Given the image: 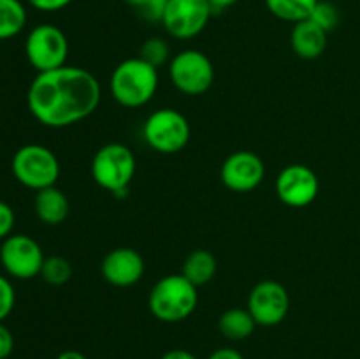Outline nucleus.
<instances>
[{"label": "nucleus", "instance_id": "b1692460", "mask_svg": "<svg viewBox=\"0 0 360 359\" xmlns=\"http://www.w3.org/2000/svg\"><path fill=\"white\" fill-rule=\"evenodd\" d=\"M16 305V292L9 278L0 275V322L6 320Z\"/></svg>", "mask_w": 360, "mask_h": 359}, {"label": "nucleus", "instance_id": "6ab92c4d", "mask_svg": "<svg viewBox=\"0 0 360 359\" xmlns=\"http://www.w3.org/2000/svg\"><path fill=\"white\" fill-rule=\"evenodd\" d=\"M27 25V9L21 0H0V41L21 34Z\"/></svg>", "mask_w": 360, "mask_h": 359}, {"label": "nucleus", "instance_id": "2f4dec72", "mask_svg": "<svg viewBox=\"0 0 360 359\" xmlns=\"http://www.w3.org/2000/svg\"><path fill=\"white\" fill-rule=\"evenodd\" d=\"M56 359H88V358L79 351H63L56 355Z\"/></svg>", "mask_w": 360, "mask_h": 359}, {"label": "nucleus", "instance_id": "0eeeda50", "mask_svg": "<svg viewBox=\"0 0 360 359\" xmlns=\"http://www.w3.org/2000/svg\"><path fill=\"white\" fill-rule=\"evenodd\" d=\"M25 55L37 73L55 70L67 65L69 39L56 25L41 23L28 32L25 39Z\"/></svg>", "mask_w": 360, "mask_h": 359}, {"label": "nucleus", "instance_id": "473e14b6", "mask_svg": "<svg viewBox=\"0 0 360 359\" xmlns=\"http://www.w3.org/2000/svg\"><path fill=\"white\" fill-rule=\"evenodd\" d=\"M127 4H129V6H132V7H136V9H143L144 6H146V2L148 0H125Z\"/></svg>", "mask_w": 360, "mask_h": 359}, {"label": "nucleus", "instance_id": "9d476101", "mask_svg": "<svg viewBox=\"0 0 360 359\" xmlns=\"http://www.w3.org/2000/svg\"><path fill=\"white\" fill-rule=\"evenodd\" d=\"M213 16L207 0H169L162 25L171 37L188 41L206 28Z\"/></svg>", "mask_w": 360, "mask_h": 359}, {"label": "nucleus", "instance_id": "4468645a", "mask_svg": "<svg viewBox=\"0 0 360 359\" xmlns=\"http://www.w3.org/2000/svg\"><path fill=\"white\" fill-rule=\"evenodd\" d=\"M101 271L108 284L115 287H132L143 278L144 259L137 250L120 246L104 257Z\"/></svg>", "mask_w": 360, "mask_h": 359}, {"label": "nucleus", "instance_id": "2eb2a0df", "mask_svg": "<svg viewBox=\"0 0 360 359\" xmlns=\"http://www.w3.org/2000/svg\"><path fill=\"white\" fill-rule=\"evenodd\" d=\"M290 44L295 55L302 60H315L323 55L327 48V32L311 20L294 23Z\"/></svg>", "mask_w": 360, "mask_h": 359}, {"label": "nucleus", "instance_id": "7c9ffc66", "mask_svg": "<svg viewBox=\"0 0 360 359\" xmlns=\"http://www.w3.org/2000/svg\"><path fill=\"white\" fill-rule=\"evenodd\" d=\"M207 2H210L213 13H220V11H225L234 6V4H238L239 0H207Z\"/></svg>", "mask_w": 360, "mask_h": 359}, {"label": "nucleus", "instance_id": "39448f33", "mask_svg": "<svg viewBox=\"0 0 360 359\" xmlns=\"http://www.w3.org/2000/svg\"><path fill=\"white\" fill-rule=\"evenodd\" d=\"M11 171L18 183L39 192L56 185L60 176V162L48 146L32 143L18 148L11 160Z\"/></svg>", "mask_w": 360, "mask_h": 359}, {"label": "nucleus", "instance_id": "423d86ee", "mask_svg": "<svg viewBox=\"0 0 360 359\" xmlns=\"http://www.w3.org/2000/svg\"><path fill=\"white\" fill-rule=\"evenodd\" d=\"M143 137L150 148L164 155L181 151L190 141V123L179 111L160 108L151 113L143 125Z\"/></svg>", "mask_w": 360, "mask_h": 359}, {"label": "nucleus", "instance_id": "dca6fc26", "mask_svg": "<svg viewBox=\"0 0 360 359\" xmlns=\"http://www.w3.org/2000/svg\"><path fill=\"white\" fill-rule=\"evenodd\" d=\"M34 211L46 225H60L69 217L70 204L65 194L55 187H48L35 194Z\"/></svg>", "mask_w": 360, "mask_h": 359}, {"label": "nucleus", "instance_id": "c85d7f7f", "mask_svg": "<svg viewBox=\"0 0 360 359\" xmlns=\"http://www.w3.org/2000/svg\"><path fill=\"white\" fill-rule=\"evenodd\" d=\"M207 359H245V358H243L241 352L236 351V348L221 347V348H217L213 354H210V358Z\"/></svg>", "mask_w": 360, "mask_h": 359}, {"label": "nucleus", "instance_id": "9b49d317", "mask_svg": "<svg viewBox=\"0 0 360 359\" xmlns=\"http://www.w3.org/2000/svg\"><path fill=\"white\" fill-rule=\"evenodd\" d=\"M248 312L255 319L257 326H278L287 317L290 308L288 292L280 282L262 280L252 289L248 296Z\"/></svg>", "mask_w": 360, "mask_h": 359}, {"label": "nucleus", "instance_id": "cd10ccee", "mask_svg": "<svg viewBox=\"0 0 360 359\" xmlns=\"http://www.w3.org/2000/svg\"><path fill=\"white\" fill-rule=\"evenodd\" d=\"M14 351V336L9 327L0 322V359H7Z\"/></svg>", "mask_w": 360, "mask_h": 359}, {"label": "nucleus", "instance_id": "f3484780", "mask_svg": "<svg viewBox=\"0 0 360 359\" xmlns=\"http://www.w3.org/2000/svg\"><path fill=\"white\" fill-rule=\"evenodd\" d=\"M257 322L248 312V308H231L224 312L218 319V329L225 338L232 341L246 340L255 331Z\"/></svg>", "mask_w": 360, "mask_h": 359}, {"label": "nucleus", "instance_id": "c756f323", "mask_svg": "<svg viewBox=\"0 0 360 359\" xmlns=\"http://www.w3.org/2000/svg\"><path fill=\"white\" fill-rule=\"evenodd\" d=\"M160 359H197V358L190 351H185V348H172V351L165 352Z\"/></svg>", "mask_w": 360, "mask_h": 359}, {"label": "nucleus", "instance_id": "f8f14e48", "mask_svg": "<svg viewBox=\"0 0 360 359\" xmlns=\"http://www.w3.org/2000/svg\"><path fill=\"white\" fill-rule=\"evenodd\" d=\"M278 199L290 208H304L316 199L320 190L319 176L304 164H290L276 178Z\"/></svg>", "mask_w": 360, "mask_h": 359}, {"label": "nucleus", "instance_id": "7ed1b4c3", "mask_svg": "<svg viewBox=\"0 0 360 359\" xmlns=\"http://www.w3.org/2000/svg\"><path fill=\"white\" fill-rule=\"evenodd\" d=\"M199 294L197 287L186 280L181 273L162 277L151 287L148 306L155 319L167 324L181 322L188 319L197 308Z\"/></svg>", "mask_w": 360, "mask_h": 359}, {"label": "nucleus", "instance_id": "f03ea898", "mask_svg": "<svg viewBox=\"0 0 360 359\" xmlns=\"http://www.w3.org/2000/svg\"><path fill=\"white\" fill-rule=\"evenodd\" d=\"M111 95L123 108L136 109L146 106L158 88V69L141 56L127 58L115 67L109 81Z\"/></svg>", "mask_w": 360, "mask_h": 359}, {"label": "nucleus", "instance_id": "393cba45", "mask_svg": "<svg viewBox=\"0 0 360 359\" xmlns=\"http://www.w3.org/2000/svg\"><path fill=\"white\" fill-rule=\"evenodd\" d=\"M14 224H16L14 210L6 201H0V241H4V239L13 234Z\"/></svg>", "mask_w": 360, "mask_h": 359}, {"label": "nucleus", "instance_id": "412c9836", "mask_svg": "<svg viewBox=\"0 0 360 359\" xmlns=\"http://www.w3.org/2000/svg\"><path fill=\"white\" fill-rule=\"evenodd\" d=\"M41 277L46 284L49 285H65L67 282L72 278V266L69 260L62 256H51L46 257L44 264H42Z\"/></svg>", "mask_w": 360, "mask_h": 359}, {"label": "nucleus", "instance_id": "aec40b11", "mask_svg": "<svg viewBox=\"0 0 360 359\" xmlns=\"http://www.w3.org/2000/svg\"><path fill=\"white\" fill-rule=\"evenodd\" d=\"M319 0H266V6L273 16L288 23H299L311 16Z\"/></svg>", "mask_w": 360, "mask_h": 359}, {"label": "nucleus", "instance_id": "1a4fd4ad", "mask_svg": "<svg viewBox=\"0 0 360 359\" xmlns=\"http://www.w3.org/2000/svg\"><path fill=\"white\" fill-rule=\"evenodd\" d=\"M44 259L41 245L27 234H11L0 245V264L16 280H32L41 275Z\"/></svg>", "mask_w": 360, "mask_h": 359}, {"label": "nucleus", "instance_id": "6e6552de", "mask_svg": "<svg viewBox=\"0 0 360 359\" xmlns=\"http://www.w3.org/2000/svg\"><path fill=\"white\" fill-rule=\"evenodd\" d=\"M169 76L176 90L185 95H202L213 87L214 67L210 56L199 49H185L169 62Z\"/></svg>", "mask_w": 360, "mask_h": 359}, {"label": "nucleus", "instance_id": "a878e982", "mask_svg": "<svg viewBox=\"0 0 360 359\" xmlns=\"http://www.w3.org/2000/svg\"><path fill=\"white\" fill-rule=\"evenodd\" d=\"M169 0H148L146 6L139 11L148 21H158L162 23V18H164L165 7H167Z\"/></svg>", "mask_w": 360, "mask_h": 359}, {"label": "nucleus", "instance_id": "5701e85b", "mask_svg": "<svg viewBox=\"0 0 360 359\" xmlns=\"http://www.w3.org/2000/svg\"><path fill=\"white\" fill-rule=\"evenodd\" d=\"M308 20H311L313 23H316L320 28H323L329 34V32H333L340 25V9L333 2L319 0V4L315 6V9H313L311 16Z\"/></svg>", "mask_w": 360, "mask_h": 359}, {"label": "nucleus", "instance_id": "4be33fe9", "mask_svg": "<svg viewBox=\"0 0 360 359\" xmlns=\"http://www.w3.org/2000/svg\"><path fill=\"white\" fill-rule=\"evenodd\" d=\"M141 58L153 67H162L171 58V48L162 37H150L141 46Z\"/></svg>", "mask_w": 360, "mask_h": 359}, {"label": "nucleus", "instance_id": "a211bd4d", "mask_svg": "<svg viewBox=\"0 0 360 359\" xmlns=\"http://www.w3.org/2000/svg\"><path fill=\"white\" fill-rule=\"evenodd\" d=\"M181 275L195 287L210 284L217 275V259L207 250H193L183 263Z\"/></svg>", "mask_w": 360, "mask_h": 359}, {"label": "nucleus", "instance_id": "ddd939ff", "mask_svg": "<svg viewBox=\"0 0 360 359\" xmlns=\"http://www.w3.org/2000/svg\"><path fill=\"white\" fill-rule=\"evenodd\" d=\"M266 176V165L257 153L239 150L229 155L221 164L220 178L232 192H252L262 183Z\"/></svg>", "mask_w": 360, "mask_h": 359}, {"label": "nucleus", "instance_id": "f257e3e1", "mask_svg": "<svg viewBox=\"0 0 360 359\" xmlns=\"http://www.w3.org/2000/svg\"><path fill=\"white\" fill-rule=\"evenodd\" d=\"M101 99L97 77L74 65L37 73L27 92L30 115L49 129H63L86 120L97 111Z\"/></svg>", "mask_w": 360, "mask_h": 359}, {"label": "nucleus", "instance_id": "bb28decb", "mask_svg": "<svg viewBox=\"0 0 360 359\" xmlns=\"http://www.w3.org/2000/svg\"><path fill=\"white\" fill-rule=\"evenodd\" d=\"M27 2L41 13H56L65 9L69 4H72V0H27Z\"/></svg>", "mask_w": 360, "mask_h": 359}, {"label": "nucleus", "instance_id": "20e7f679", "mask_svg": "<svg viewBox=\"0 0 360 359\" xmlns=\"http://www.w3.org/2000/svg\"><path fill=\"white\" fill-rule=\"evenodd\" d=\"M136 157L132 150L122 143H108L98 148L91 160V178L101 189L127 196L130 182L136 176Z\"/></svg>", "mask_w": 360, "mask_h": 359}]
</instances>
